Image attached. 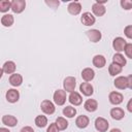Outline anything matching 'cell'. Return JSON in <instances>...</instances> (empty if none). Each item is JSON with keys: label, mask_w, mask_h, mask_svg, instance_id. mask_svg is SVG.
Returning a JSON list of instances; mask_svg holds the SVG:
<instances>
[{"label": "cell", "mask_w": 132, "mask_h": 132, "mask_svg": "<svg viewBox=\"0 0 132 132\" xmlns=\"http://www.w3.org/2000/svg\"><path fill=\"white\" fill-rule=\"evenodd\" d=\"M108 127H109V123L107 122L106 119H104L102 117H98L95 120V128H96L97 131H99V132H106Z\"/></svg>", "instance_id": "obj_1"}, {"label": "cell", "mask_w": 132, "mask_h": 132, "mask_svg": "<svg viewBox=\"0 0 132 132\" xmlns=\"http://www.w3.org/2000/svg\"><path fill=\"white\" fill-rule=\"evenodd\" d=\"M54 102L57 105H63L66 102V91L65 90H57L53 96Z\"/></svg>", "instance_id": "obj_2"}, {"label": "cell", "mask_w": 132, "mask_h": 132, "mask_svg": "<svg viewBox=\"0 0 132 132\" xmlns=\"http://www.w3.org/2000/svg\"><path fill=\"white\" fill-rule=\"evenodd\" d=\"M40 108H41V110H42L45 114H53V113L55 112V110H56L55 104H54L51 100H47V99H45V100H43V101L41 102Z\"/></svg>", "instance_id": "obj_3"}, {"label": "cell", "mask_w": 132, "mask_h": 132, "mask_svg": "<svg viewBox=\"0 0 132 132\" xmlns=\"http://www.w3.org/2000/svg\"><path fill=\"white\" fill-rule=\"evenodd\" d=\"M75 86H76V80H75V77L73 76H67L63 81V87L66 92H69V93L73 92L75 89Z\"/></svg>", "instance_id": "obj_4"}, {"label": "cell", "mask_w": 132, "mask_h": 132, "mask_svg": "<svg viewBox=\"0 0 132 132\" xmlns=\"http://www.w3.org/2000/svg\"><path fill=\"white\" fill-rule=\"evenodd\" d=\"M26 7L25 0H13L11 1V10L14 13H21Z\"/></svg>", "instance_id": "obj_5"}, {"label": "cell", "mask_w": 132, "mask_h": 132, "mask_svg": "<svg viewBox=\"0 0 132 132\" xmlns=\"http://www.w3.org/2000/svg\"><path fill=\"white\" fill-rule=\"evenodd\" d=\"M126 45H127V42L123 37H116L112 41V47L114 48V51H117L119 53L125 51Z\"/></svg>", "instance_id": "obj_6"}, {"label": "cell", "mask_w": 132, "mask_h": 132, "mask_svg": "<svg viewBox=\"0 0 132 132\" xmlns=\"http://www.w3.org/2000/svg\"><path fill=\"white\" fill-rule=\"evenodd\" d=\"M86 34H87V36H88V38L90 39L91 42H98V41H100V39L102 37L101 32L99 30H97V29L88 30L86 32Z\"/></svg>", "instance_id": "obj_7"}, {"label": "cell", "mask_w": 132, "mask_h": 132, "mask_svg": "<svg viewBox=\"0 0 132 132\" xmlns=\"http://www.w3.org/2000/svg\"><path fill=\"white\" fill-rule=\"evenodd\" d=\"M80 21H81V23H82L85 26H92V25L95 24L96 19H95V16H94L91 12L86 11V12H84V13L81 14Z\"/></svg>", "instance_id": "obj_8"}, {"label": "cell", "mask_w": 132, "mask_h": 132, "mask_svg": "<svg viewBox=\"0 0 132 132\" xmlns=\"http://www.w3.org/2000/svg\"><path fill=\"white\" fill-rule=\"evenodd\" d=\"M68 12L72 15H77L80 11H81V4L78 2V1H73V2H70L68 4Z\"/></svg>", "instance_id": "obj_9"}, {"label": "cell", "mask_w": 132, "mask_h": 132, "mask_svg": "<svg viewBox=\"0 0 132 132\" xmlns=\"http://www.w3.org/2000/svg\"><path fill=\"white\" fill-rule=\"evenodd\" d=\"M108 99H109V102L113 105H119L123 102V95L120 93V92H110L109 93V96H108Z\"/></svg>", "instance_id": "obj_10"}, {"label": "cell", "mask_w": 132, "mask_h": 132, "mask_svg": "<svg viewBox=\"0 0 132 132\" xmlns=\"http://www.w3.org/2000/svg\"><path fill=\"white\" fill-rule=\"evenodd\" d=\"M113 85L119 90H125L128 88V78L126 76H118L114 79Z\"/></svg>", "instance_id": "obj_11"}, {"label": "cell", "mask_w": 132, "mask_h": 132, "mask_svg": "<svg viewBox=\"0 0 132 132\" xmlns=\"http://www.w3.org/2000/svg\"><path fill=\"white\" fill-rule=\"evenodd\" d=\"M20 99V93L15 89H9L6 92V100L10 103H15Z\"/></svg>", "instance_id": "obj_12"}, {"label": "cell", "mask_w": 132, "mask_h": 132, "mask_svg": "<svg viewBox=\"0 0 132 132\" xmlns=\"http://www.w3.org/2000/svg\"><path fill=\"white\" fill-rule=\"evenodd\" d=\"M79 91L82 93V95L85 96H92L93 93H94V89H93V86L89 82H81L80 86H79Z\"/></svg>", "instance_id": "obj_13"}, {"label": "cell", "mask_w": 132, "mask_h": 132, "mask_svg": "<svg viewBox=\"0 0 132 132\" xmlns=\"http://www.w3.org/2000/svg\"><path fill=\"white\" fill-rule=\"evenodd\" d=\"M68 100L71 104H73L74 106H77V105H80L81 102H82V97L79 95V93L73 91L70 93L69 97H68Z\"/></svg>", "instance_id": "obj_14"}, {"label": "cell", "mask_w": 132, "mask_h": 132, "mask_svg": "<svg viewBox=\"0 0 132 132\" xmlns=\"http://www.w3.org/2000/svg\"><path fill=\"white\" fill-rule=\"evenodd\" d=\"M92 11L96 16H102L106 12V8L103 4H99V3L95 2L92 5Z\"/></svg>", "instance_id": "obj_15"}, {"label": "cell", "mask_w": 132, "mask_h": 132, "mask_svg": "<svg viewBox=\"0 0 132 132\" xmlns=\"http://www.w3.org/2000/svg\"><path fill=\"white\" fill-rule=\"evenodd\" d=\"M1 121H2V123L4 125H6L8 127H14L18 124V119L15 117L11 116V114H5V116H3L2 119H1Z\"/></svg>", "instance_id": "obj_16"}, {"label": "cell", "mask_w": 132, "mask_h": 132, "mask_svg": "<svg viewBox=\"0 0 132 132\" xmlns=\"http://www.w3.org/2000/svg\"><path fill=\"white\" fill-rule=\"evenodd\" d=\"M110 116L113 120L120 121L125 117V111L121 107H113L110 109Z\"/></svg>", "instance_id": "obj_17"}, {"label": "cell", "mask_w": 132, "mask_h": 132, "mask_svg": "<svg viewBox=\"0 0 132 132\" xmlns=\"http://www.w3.org/2000/svg\"><path fill=\"white\" fill-rule=\"evenodd\" d=\"M89 123H90V119H89L87 116H85V114L78 116V117L76 118V120H75V125H76L78 128H80V129H84V128L88 127Z\"/></svg>", "instance_id": "obj_18"}, {"label": "cell", "mask_w": 132, "mask_h": 132, "mask_svg": "<svg viewBox=\"0 0 132 132\" xmlns=\"http://www.w3.org/2000/svg\"><path fill=\"white\" fill-rule=\"evenodd\" d=\"M15 63L13 61H6L2 66V71L7 74H13L15 71Z\"/></svg>", "instance_id": "obj_19"}, {"label": "cell", "mask_w": 132, "mask_h": 132, "mask_svg": "<svg viewBox=\"0 0 132 132\" xmlns=\"http://www.w3.org/2000/svg\"><path fill=\"white\" fill-rule=\"evenodd\" d=\"M81 77H82V79L85 80V81H91V80H93V78L95 77V71L92 69V68H89V67H87V68H85L82 71H81Z\"/></svg>", "instance_id": "obj_20"}, {"label": "cell", "mask_w": 132, "mask_h": 132, "mask_svg": "<svg viewBox=\"0 0 132 132\" xmlns=\"http://www.w3.org/2000/svg\"><path fill=\"white\" fill-rule=\"evenodd\" d=\"M106 64V59L102 55H96L93 58V65L97 68H103Z\"/></svg>", "instance_id": "obj_21"}, {"label": "cell", "mask_w": 132, "mask_h": 132, "mask_svg": "<svg viewBox=\"0 0 132 132\" xmlns=\"http://www.w3.org/2000/svg\"><path fill=\"white\" fill-rule=\"evenodd\" d=\"M9 84L12 86V87H19L22 85L23 82V76L19 73H13L9 76Z\"/></svg>", "instance_id": "obj_22"}, {"label": "cell", "mask_w": 132, "mask_h": 132, "mask_svg": "<svg viewBox=\"0 0 132 132\" xmlns=\"http://www.w3.org/2000/svg\"><path fill=\"white\" fill-rule=\"evenodd\" d=\"M84 107H85L86 110H88L90 112H93L98 108V102L95 99H88V100H86V102L84 104Z\"/></svg>", "instance_id": "obj_23"}, {"label": "cell", "mask_w": 132, "mask_h": 132, "mask_svg": "<svg viewBox=\"0 0 132 132\" xmlns=\"http://www.w3.org/2000/svg\"><path fill=\"white\" fill-rule=\"evenodd\" d=\"M112 63H114V64H117L121 67H124L126 65V58L120 53L114 54L113 57H112Z\"/></svg>", "instance_id": "obj_24"}, {"label": "cell", "mask_w": 132, "mask_h": 132, "mask_svg": "<svg viewBox=\"0 0 132 132\" xmlns=\"http://www.w3.org/2000/svg\"><path fill=\"white\" fill-rule=\"evenodd\" d=\"M14 22V19H13V15L12 14H4L2 18H1V24L4 26V27H10Z\"/></svg>", "instance_id": "obj_25"}, {"label": "cell", "mask_w": 132, "mask_h": 132, "mask_svg": "<svg viewBox=\"0 0 132 132\" xmlns=\"http://www.w3.org/2000/svg\"><path fill=\"white\" fill-rule=\"evenodd\" d=\"M122 69H123V67H121V66H119V65H117L114 63H111L108 66V72H109V74L111 76H116V75L120 74L122 72Z\"/></svg>", "instance_id": "obj_26"}, {"label": "cell", "mask_w": 132, "mask_h": 132, "mask_svg": "<svg viewBox=\"0 0 132 132\" xmlns=\"http://www.w3.org/2000/svg\"><path fill=\"white\" fill-rule=\"evenodd\" d=\"M35 125L39 128H44L47 125V119L45 116H37L35 118Z\"/></svg>", "instance_id": "obj_27"}, {"label": "cell", "mask_w": 132, "mask_h": 132, "mask_svg": "<svg viewBox=\"0 0 132 132\" xmlns=\"http://www.w3.org/2000/svg\"><path fill=\"white\" fill-rule=\"evenodd\" d=\"M56 124H57V126H58V128H59L60 130H65V129L68 127V122H67V120H66L65 118H63V117L57 118Z\"/></svg>", "instance_id": "obj_28"}, {"label": "cell", "mask_w": 132, "mask_h": 132, "mask_svg": "<svg viewBox=\"0 0 132 132\" xmlns=\"http://www.w3.org/2000/svg\"><path fill=\"white\" fill-rule=\"evenodd\" d=\"M63 114L67 118H73L76 114V109L73 106H66L63 109Z\"/></svg>", "instance_id": "obj_29"}, {"label": "cell", "mask_w": 132, "mask_h": 132, "mask_svg": "<svg viewBox=\"0 0 132 132\" xmlns=\"http://www.w3.org/2000/svg\"><path fill=\"white\" fill-rule=\"evenodd\" d=\"M8 9H11V2L7 0H2L0 1V11L1 12H6Z\"/></svg>", "instance_id": "obj_30"}, {"label": "cell", "mask_w": 132, "mask_h": 132, "mask_svg": "<svg viewBox=\"0 0 132 132\" xmlns=\"http://www.w3.org/2000/svg\"><path fill=\"white\" fill-rule=\"evenodd\" d=\"M121 6L125 10H129L132 8V0H121Z\"/></svg>", "instance_id": "obj_31"}, {"label": "cell", "mask_w": 132, "mask_h": 132, "mask_svg": "<svg viewBox=\"0 0 132 132\" xmlns=\"http://www.w3.org/2000/svg\"><path fill=\"white\" fill-rule=\"evenodd\" d=\"M124 33H125V35H126L127 38L132 39V25L126 26L125 29H124Z\"/></svg>", "instance_id": "obj_32"}, {"label": "cell", "mask_w": 132, "mask_h": 132, "mask_svg": "<svg viewBox=\"0 0 132 132\" xmlns=\"http://www.w3.org/2000/svg\"><path fill=\"white\" fill-rule=\"evenodd\" d=\"M125 54L128 58L132 59V43H127L125 47Z\"/></svg>", "instance_id": "obj_33"}, {"label": "cell", "mask_w": 132, "mask_h": 132, "mask_svg": "<svg viewBox=\"0 0 132 132\" xmlns=\"http://www.w3.org/2000/svg\"><path fill=\"white\" fill-rule=\"evenodd\" d=\"M59 131H60V129L58 128V126H57L56 123H52L48 126L47 130H46V132H59Z\"/></svg>", "instance_id": "obj_34"}, {"label": "cell", "mask_w": 132, "mask_h": 132, "mask_svg": "<svg viewBox=\"0 0 132 132\" xmlns=\"http://www.w3.org/2000/svg\"><path fill=\"white\" fill-rule=\"evenodd\" d=\"M45 4L48 5V6H51V7H53V8H56V7L59 6L60 2H59L58 0H50V1L46 0V1H45Z\"/></svg>", "instance_id": "obj_35"}, {"label": "cell", "mask_w": 132, "mask_h": 132, "mask_svg": "<svg viewBox=\"0 0 132 132\" xmlns=\"http://www.w3.org/2000/svg\"><path fill=\"white\" fill-rule=\"evenodd\" d=\"M20 132H34V130H33V128L30 127V126H25V127H23V128L21 129Z\"/></svg>", "instance_id": "obj_36"}, {"label": "cell", "mask_w": 132, "mask_h": 132, "mask_svg": "<svg viewBox=\"0 0 132 132\" xmlns=\"http://www.w3.org/2000/svg\"><path fill=\"white\" fill-rule=\"evenodd\" d=\"M127 109H128L129 112L132 113V98H131V99L128 101V103H127Z\"/></svg>", "instance_id": "obj_37"}, {"label": "cell", "mask_w": 132, "mask_h": 132, "mask_svg": "<svg viewBox=\"0 0 132 132\" xmlns=\"http://www.w3.org/2000/svg\"><path fill=\"white\" fill-rule=\"evenodd\" d=\"M128 78V88L130 90H132V74H130L129 76H127Z\"/></svg>", "instance_id": "obj_38"}, {"label": "cell", "mask_w": 132, "mask_h": 132, "mask_svg": "<svg viewBox=\"0 0 132 132\" xmlns=\"http://www.w3.org/2000/svg\"><path fill=\"white\" fill-rule=\"evenodd\" d=\"M0 132H10L7 128H4V127H2V128H0Z\"/></svg>", "instance_id": "obj_39"}, {"label": "cell", "mask_w": 132, "mask_h": 132, "mask_svg": "<svg viewBox=\"0 0 132 132\" xmlns=\"http://www.w3.org/2000/svg\"><path fill=\"white\" fill-rule=\"evenodd\" d=\"M109 132H122L120 129H118V128H113V129H111Z\"/></svg>", "instance_id": "obj_40"}]
</instances>
